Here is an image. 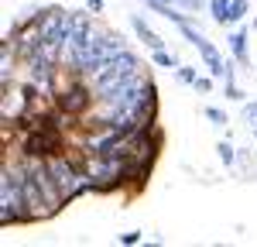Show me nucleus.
<instances>
[{"label": "nucleus", "mask_w": 257, "mask_h": 247, "mask_svg": "<svg viewBox=\"0 0 257 247\" xmlns=\"http://www.w3.org/2000/svg\"><path fill=\"white\" fill-rule=\"evenodd\" d=\"M21 182H24V168L7 165L4 175H0V220H4V223H21V220H28Z\"/></svg>", "instance_id": "1"}, {"label": "nucleus", "mask_w": 257, "mask_h": 247, "mask_svg": "<svg viewBox=\"0 0 257 247\" xmlns=\"http://www.w3.org/2000/svg\"><path fill=\"white\" fill-rule=\"evenodd\" d=\"M45 162H48V168H52V179H55V185L62 189V199H65V203H69L72 196L86 192V189H93L89 175H86V168H76L69 158L52 155V158H45Z\"/></svg>", "instance_id": "2"}, {"label": "nucleus", "mask_w": 257, "mask_h": 247, "mask_svg": "<svg viewBox=\"0 0 257 247\" xmlns=\"http://www.w3.org/2000/svg\"><path fill=\"white\" fill-rule=\"evenodd\" d=\"M24 148H28V155H35V158H52L55 151H59V138L55 134H31L28 141H24Z\"/></svg>", "instance_id": "3"}, {"label": "nucleus", "mask_w": 257, "mask_h": 247, "mask_svg": "<svg viewBox=\"0 0 257 247\" xmlns=\"http://www.w3.org/2000/svg\"><path fill=\"white\" fill-rule=\"evenodd\" d=\"M131 24H134V31L141 35V41H144V45H148L151 52H155V48H165V41H161L158 35H155V31L148 28V21L141 18V14H134V18H131Z\"/></svg>", "instance_id": "4"}, {"label": "nucleus", "mask_w": 257, "mask_h": 247, "mask_svg": "<svg viewBox=\"0 0 257 247\" xmlns=\"http://www.w3.org/2000/svg\"><path fill=\"white\" fill-rule=\"evenodd\" d=\"M59 103H62V110H69V113H76V110H82V106H89V93L76 86V89H69V93H65V96H62Z\"/></svg>", "instance_id": "5"}, {"label": "nucleus", "mask_w": 257, "mask_h": 247, "mask_svg": "<svg viewBox=\"0 0 257 247\" xmlns=\"http://www.w3.org/2000/svg\"><path fill=\"white\" fill-rule=\"evenodd\" d=\"M230 7H233V0H209L213 21H216V24H233V18H230Z\"/></svg>", "instance_id": "6"}, {"label": "nucleus", "mask_w": 257, "mask_h": 247, "mask_svg": "<svg viewBox=\"0 0 257 247\" xmlns=\"http://www.w3.org/2000/svg\"><path fill=\"white\" fill-rule=\"evenodd\" d=\"M230 48H233V55H237L240 65L250 62V55H247V35H243V31H233V35H230Z\"/></svg>", "instance_id": "7"}, {"label": "nucleus", "mask_w": 257, "mask_h": 247, "mask_svg": "<svg viewBox=\"0 0 257 247\" xmlns=\"http://www.w3.org/2000/svg\"><path fill=\"white\" fill-rule=\"evenodd\" d=\"M155 62H158L161 69H178V65H182V62H178L172 52H165V48H155Z\"/></svg>", "instance_id": "8"}, {"label": "nucleus", "mask_w": 257, "mask_h": 247, "mask_svg": "<svg viewBox=\"0 0 257 247\" xmlns=\"http://www.w3.org/2000/svg\"><path fill=\"white\" fill-rule=\"evenodd\" d=\"M216 155L223 158V165H233V162H237V151H233V144H226V141H219V144H216Z\"/></svg>", "instance_id": "9"}, {"label": "nucleus", "mask_w": 257, "mask_h": 247, "mask_svg": "<svg viewBox=\"0 0 257 247\" xmlns=\"http://www.w3.org/2000/svg\"><path fill=\"white\" fill-rule=\"evenodd\" d=\"M175 72H178V79H182V82H189V86H196V79H199V76H196V69H192V65H178Z\"/></svg>", "instance_id": "10"}, {"label": "nucleus", "mask_w": 257, "mask_h": 247, "mask_svg": "<svg viewBox=\"0 0 257 247\" xmlns=\"http://www.w3.org/2000/svg\"><path fill=\"white\" fill-rule=\"evenodd\" d=\"M206 117L216 124V127H223V124H226V113H223V110H216V106H206Z\"/></svg>", "instance_id": "11"}, {"label": "nucleus", "mask_w": 257, "mask_h": 247, "mask_svg": "<svg viewBox=\"0 0 257 247\" xmlns=\"http://www.w3.org/2000/svg\"><path fill=\"white\" fill-rule=\"evenodd\" d=\"M243 14H247V0H233V7H230V18L240 21Z\"/></svg>", "instance_id": "12"}, {"label": "nucleus", "mask_w": 257, "mask_h": 247, "mask_svg": "<svg viewBox=\"0 0 257 247\" xmlns=\"http://www.w3.org/2000/svg\"><path fill=\"white\" fill-rule=\"evenodd\" d=\"M243 120H247V124H254V127H257V100L243 106Z\"/></svg>", "instance_id": "13"}, {"label": "nucleus", "mask_w": 257, "mask_h": 247, "mask_svg": "<svg viewBox=\"0 0 257 247\" xmlns=\"http://www.w3.org/2000/svg\"><path fill=\"white\" fill-rule=\"evenodd\" d=\"M120 240H123V244H138V240H141V230H131V233H123Z\"/></svg>", "instance_id": "14"}, {"label": "nucleus", "mask_w": 257, "mask_h": 247, "mask_svg": "<svg viewBox=\"0 0 257 247\" xmlns=\"http://www.w3.org/2000/svg\"><path fill=\"white\" fill-rule=\"evenodd\" d=\"M185 11H202V0H178Z\"/></svg>", "instance_id": "15"}, {"label": "nucleus", "mask_w": 257, "mask_h": 247, "mask_svg": "<svg viewBox=\"0 0 257 247\" xmlns=\"http://www.w3.org/2000/svg\"><path fill=\"white\" fill-rule=\"evenodd\" d=\"M196 89H199V93H209V89H213V82H209V79H202V76H199V79H196Z\"/></svg>", "instance_id": "16"}, {"label": "nucleus", "mask_w": 257, "mask_h": 247, "mask_svg": "<svg viewBox=\"0 0 257 247\" xmlns=\"http://www.w3.org/2000/svg\"><path fill=\"white\" fill-rule=\"evenodd\" d=\"M86 4H89V11H96V14L103 11V0H86Z\"/></svg>", "instance_id": "17"}, {"label": "nucleus", "mask_w": 257, "mask_h": 247, "mask_svg": "<svg viewBox=\"0 0 257 247\" xmlns=\"http://www.w3.org/2000/svg\"><path fill=\"white\" fill-rule=\"evenodd\" d=\"M254 28H257V21H254Z\"/></svg>", "instance_id": "18"}]
</instances>
